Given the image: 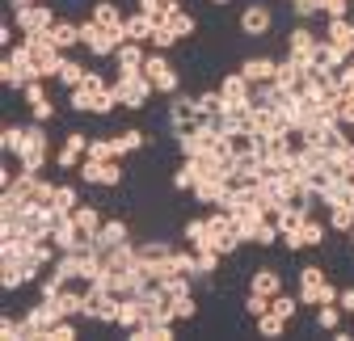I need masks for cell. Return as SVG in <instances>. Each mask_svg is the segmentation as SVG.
I'll return each instance as SVG.
<instances>
[{
    "mask_svg": "<svg viewBox=\"0 0 354 341\" xmlns=\"http://www.w3.org/2000/svg\"><path fill=\"white\" fill-rule=\"evenodd\" d=\"M165 21H169V26H173V34H177V38H190V34H194V30H198V21H194V17H190V13H186V9H173V13H169V17H165Z\"/></svg>",
    "mask_w": 354,
    "mask_h": 341,
    "instance_id": "836d02e7",
    "label": "cell"
},
{
    "mask_svg": "<svg viewBox=\"0 0 354 341\" xmlns=\"http://www.w3.org/2000/svg\"><path fill=\"white\" fill-rule=\"evenodd\" d=\"M88 160H118L114 139H88Z\"/></svg>",
    "mask_w": 354,
    "mask_h": 341,
    "instance_id": "b9f144b4",
    "label": "cell"
},
{
    "mask_svg": "<svg viewBox=\"0 0 354 341\" xmlns=\"http://www.w3.org/2000/svg\"><path fill=\"white\" fill-rule=\"evenodd\" d=\"M211 5H232V0H211Z\"/></svg>",
    "mask_w": 354,
    "mask_h": 341,
    "instance_id": "11a10c76",
    "label": "cell"
},
{
    "mask_svg": "<svg viewBox=\"0 0 354 341\" xmlns=\"http://www.w3.org/2000/svg\"><path fill=\"white\" fill-rule=\"evenodd\" d=\"M337 122L342 126H354V89L337 97Z\"/></svg>",
    "mask_w": 354,
    "mask_h": 341,
    "instance_id": "bcb514c9",
    "label": "cell"
},
{
    "mask_svg": "<svg viewBox=\"0 0 354 341\" xmlns=\"http://www.w3.org/2000/svg\"><path fill=\"white\" fill-rule=\"evenodd\" d=\"M118 304H122V295H114L106 282H84V320L114 324L118 320Z\"/></svg>",
    "mask_w": 354,
    "mask_h": 341,
    "instance_id": "277c9868",
    "label": "cell"
},
{
    "mask_svg": "<svg viewBox=\"0 0 354 341\" xmlns=\"http://www.w3.org/2000/svg\"><path fill=\"white\" fill-rule=\"evenodd\" d=\"M346 236H350V244H354V228H350V232H346Z\"/></svg>",
    "mask_w": 354,
    "mask_h": 341,
    "instance_id": "6f0895ef",
    "label": "cell"
},
{
    "mask_svg": "<svg viewBox=\"0 0 354 341\" xmlns=\"http://www.w3.org/2000/svg\"><path fill=\"white\" fill-rule=\"evenodd\" d=\"M21 144H26V122H9L5 131H0V148H5L9 156H17Z\"/></svg>",
    "mask_w": 354,
    "mask_h": 341,
    "instance_id": "f1b7e54d",
    "label": "cell"
},
{
    "mask_svg": "<svg viewBox=\"0 0 354 341\" xmlns=\"http://www.w3.org/2000/svg\"><path fill=\"white\" fill-rule=\"evenodd\" d=\"M190 194L203 206H219V202H224V194H228V177H198Z\"/></svg>",
    "mask_w": 354,
    "mask_h": 341,
    "instance_id": "e0dca14e",
    "label": "cell"
},
{
    "mask_svg": "<svg viewBox=\"0 0 354 341\" xmlns=\"http://www.w3.org/2000/svg\"><path fill=\"white\" fill-rule=\"evenodd\" d=\"M165 5H173V9H177V5H182V0H165Z\"/></svg>",
    "mask_w": 354,
    "mask_h": 341,
    "instance_id": "9f6ffc18",
    "label": "cell"
},
{
    "mask_svg": "<svg viewBox=\"0 0 354 341\" xmlns=\"http://www.w3.org/2000/svg\"><path fill=\"white\" fill-rule=\"evenodd\" d=\"M9 5H13V9H26V5H34V0H9Z\"/></svg>",
    "mask_w": 354,
    "mask_h": 341,
    "instance_id": "f5cc1de1",
    "label": "cell"
},
{
    "mask_svg": "<svg viewBox=\"0 0 354 341\" xmlns=\"http://www.w3.org/2000/svg\"><path fill=\"white\" fill-rule=\"evenodd\" d=\"M177 9H182V5H177ZM140 13H148L152 21H165L173 13V5H165V0H140Z\"/></svg>",
    "mask_w": 354,
    "mask_h": 341,
    "instance_id": "f6af8a7d",
    "label": "cell"
},
{
    "mask_svg": "<svg viewBox=\"0 0 354 341\" xmlns=\"http://www.w3.org/2000/svg\"><path fill=\"white\" fill-rule=\"evenodd\" d=\"M249 291H257V295H274L283 291V274L279 270H270V266H261V270H253V278H249Z\"/></svg>",
    "mask_w": 354,
    "mask_h": 341,
    "instance_id": "7402d4cb",
    "label": "cell"
},
{
    "mask_svg": "<svg viewBox=\"0 0 354 341\" xmlns=\"http://www.w3.org/2000/svg\"><path fill=\"white\" fill-rule=\"evenodd\" d=\"M182 236H186L190 249H207V244H215V240H211V224H207V215H203V220H190Z\"/></svg>",
    "mask_w": 354,
    "mask_h": 341,
    "instance_id": "83f0119b",
    "label": "cell"
},
{
    "mask_svg": "<svg viewBox=\"0 0 354 341\" xmlns=\"http://www.w3.org/2000/svg\"><path fill=\"white\" fill-rule=\"evenodd\" d=\"M291 5H295V0H291Z\"/></svg>",
    "mask_w": 354,
    "mask_h": 341,
    "instance_id": "680465c9",
    "label": "cell"
},
{
    "mask_svg": "<svg viewBox=\"0 0 354 341\" xmlns=\"http://www.w3.org/2000/svg\"><path fill=\"white\" fill-rule=\"evenodd\" d=\"M337 304H342V312H350V316H354V286H346V291L337 295Z\"/></svg>",
    "mask_w": 354,
    "mask_h": 341,
    "instance_id": "816d5d0a",
    "label": "cell"
},
{
    "mask_svg": "<svg viewBox=\"0 0 354 341\" xmlns=\"http://www.w3.org/2000/svg\"><path fill=\"white\" fill-rule=\"evenodd\" d=\"M337 295H342V291H337L333 282H325V286H321V300H317V308H321V304H337Z\"/></svg>",
    "mask_w": 354,
    "mask_h": 341,
    "instance_id": "f907efd6",
    "label": "cell"
},
{
    "mask_svg": "<svg viewBox=\"0 0 354 341\" xmlns=\"http://www.w3.org/2000/svg\"><path fill=\"white\" fill-rule=\"evenodd\" d=\"M136 249H140V266H148V270H156V274L169 266V257L177 253L169 240H140Z\"/></svg>",
    "mask_w": 354,
    "mask_h": 341,
    "instance_id": "4fadbf2b",
    "label": "cell"
},
{
    "mask_svg": "<svg viewBox=\"0 0 354 341\" xmlns=\"http://www.w3.org/2000/svg\"><path fill=\"white\" fill-rule=\"evenodd\" d=\"M299 232H304V244H308V249H321V244H325V232H329V224H321V220H313V215H308Z\"/></svg>",
    "mask_w": 354,
    "mask_h": 341,
    "instance_id": "d6a6232c",
    "label": "cell"
},
{
    "mask_svg": "<svg viewBox=\"0 0 354 341\" xmlns=\"http://www.w3.org/2000/svg\"><path fill=\"white\" fill-rule=\"evenodd\" d=\"M350 228H354V211L346 202L329 206V232H350Z\"/></svg>",
    "mask_w": 354,
    "mask_h": 341,
    "instance_id": "d590c367",
    "label": "cell"
},
{
    "mask_svg": "<svg viewBox=\"0 0 354 341\" xmlns=\"http://www.w3.org/2000/svg\"><path fill=\"white\" fill-rule=\"evenodd\" d=\"M127 240H131L127 220H106V224H102V232L93 236V244H97L102 253H110V249H118V244H127Z\"/></svg>",
    "mask_w": 354,
    "mask_h": 341,
    "instance_id": "ac0fdd59",
    "label": "cell"
},
{
    "mask_svg": "<svg viewBox=\"0 0 354 341\" xmlns=\"http://www.w3.org/2000/svg\"><path fill=\"white\" fill-rule=\"evenodd\" d=\"M51 206L59 211V215H72V211L80 206V190H76L72 182H59V186H55V198H51Z\"/></svg>",
    "mask_w": 354,
    "mask_h": 341,
    "instance_id": "4316f807",
    "label": "cell"
},
{
    "mask_svg": "<svg viewBox=\"0 0 354 341\" xmlns=\"http://www.w3.org/2000/svg\"><path fill=\"white\" fill-rule=\"evenodd\" d=\"M144 76L156 84V93H165V97H173V93H177V84H182V76H177L169 51H152L148 64H144Z\"/></svg>",
    "mask_w": 354,
    "mask_h": 341,
    "instance_id": "8992f818",
    "label": "cell"
},
{
    "mask_svg": "<svg viewBox=\"0 0 354 341\" xmlns=\"http://www.w3.org/2000/svg\"><path fill=\"white\" fill-rule=\"evenodd\" d=\"M317 47H321V34H313V26H308V21H299V26L287 34V55H291L295 64H304V68H313Z\"/></svg>",
    "mask_w": 354,
    "mask_h": 341,
    "instance_id": "ba28073f",
    "label": "cell"
},
{
    "mask_svg": "<svg viewBox=\"0 0 354 341\" xmlns=\"http://www.w3.org/2000/svg\"><path fill=\"white\" fill-rule=\"evenodd\" d=\"M0 337H5V341H26V324L5 316V320H0Z\"/></svg>",
    "mask_w": 354,
    "mask_h": 341,
    "instance_id": "7dc6e473",
    "label": "cell"
},
{
    "mask_svg": "<svg viewBox=\"0 0 354 341\" xmlns=\"http://www.w3.org/2000/svg\"><path fill=\"white\" fill-rule=\"evenodd\" d=\"M72 220L80 224V232H84L88 240H93V236L102 232V224H106V215H102V211H97V206H88V202H80V206L72 211Z\"/></svg>",
    "mask_w": 354,
    "mask_h": 341,
    "instance_id": "cb8c5ba5",
    "label": "cell"
},
{
    "mask_svg": "<svg viewBox=\"0 0 354 341\" xmlns=\"http://www.w3.org/2000/svg\"><path fill=\"white\" fill-rule=\"evenodd\" d=\"M47 38L55 42L64 55H72V51L80 47V21H55V26L47 30Z\"/></svg>",
    "mask_w": 354,
    "mask_h": 341,
    "instance_id": "d6986e66",
    "label": "cell"
},
{
    "mask_svg": "<svg viewBox=\"0 0 354 341\" xmlns=\"http://www.w3.org/2000/svg\"><path fill=\"white\" fill-rule=\"evenodd\" d=\"M287 324H291V320H283L279 312L257 316V333H261V337H283V333H287Z\"/></svg>",
    "mask_w": 354,
    "mask_h": 341,
    "instance_id": "e575fe53",
    "label": "cell"
},
{
    "mask_svg": "<svg viewBox=\"0 0 354 341\" xmlns=\"http://www.w3.org/2000/svg\"><path fill=\"white\" fill-rule=\"evenodd\" d=\"M148 139H144V131H122V135H114V148H118V160L122 156H131V152H140Z\"/></svg>",
    "mask_w": 354,
    "mask_h": 341,
    "instance_id": "8d00e7d4",
    "label": "cell"
},
{
    "mask_svg": "<svg viewBox=\"0 0 354 341\" xmlns=\"http://www.w3.org/2000/svg\"><path fill=\"white\" fill-rule=\"evenodd\" d=\"M0 80H5V89H13V93H21L30 80H38V72H34V55H30V47H26V38L9 47L5 64H0Z\"/></svg>",
    "mask_w": 354,
    "mask_h": 341,
    "instance_id": "6da1fadb",
    "label": "cell"
},
{
    "mask_svg": "<svg viewBox=\"0 0 354 341\" xmlns=\"http://www.w3.org/2000/svg\"><path fill=\"white\" fill-rule=\"evenodd\" d=\"M88 17H93L97 26H122L127 17L118 13V5H114V0H97V5H93V13H88Z\"/></svg>",
    "mask_w": 354,
    "mask_h": 341,
    "instance_id": "4dcf8cb0",
    "label": "cell"
},
{
    "mask_svg": "<svg viewBox=\"0 0 354 341\" xmlns=\"http://www.w3.org/2000/svg\"><path fill=\"white\" fill-rule=\"evenodd\" d=\"M21 38H26V47H30V55H34V72H38V80H59V68H64L68 55L55 47L47 34H21Z\"/></svg>",
    "mask_w": 354,
    "mask_h": 341,
    "instance_id": "3957f363",
    "label": "cell"
},
{
    "mask_svg": "<svg viewBox=\"0 0 354 341\" xmlns=\"http://www.w3.org/2000/svg\"><path fill=\"white\" fill-rule=\"evenodd\" d=\"M173 42H182V38L173 34V26H169V21H160V26H156V34H152V42H148V47H152V51H173Z\"/></svg>",
    "mask_w": 354,
    "mask_h": 341,
    "instance_id": "f35d334b",
    "label": "cell"
},
{
    "mask_svg": "<svg viewBox=\"0 0 354 341\" xmlns=\"http://www.w3.org/2000/svg\"><path fill=\"white\" fill-rule=\"evenodd\" d=\"M144 64H148V51H144V42H122V47L114 51V68H118V76H131V72H144Z\"/></svg>",
    "mask_w": 354,
    "mask_h": 341,
    "instance_id": "7c38bea8",
    "label": "cell"
},
{
    "mask_svg": "<svg viewBox=\"0 0 354 341\" xmlns=\"http://www.w3.org/2000/svg\"><path fill=\"white\" fill-rule=\"evenodd\" d=\"M84 76H88V68H84V64H76V59L68 55V59H64V68H59V84H64V89H76Z\"/></svg>",
    "mask_w": 354,
    "mask_h": 341,
    "instance_id": "1f68e13d",
    "label": "cell"
},
{
    "mask_svg": "<svg viewBox=\"0 0 354 341\" xmlns=\"http://www.w3.org/2000/svg\"><path fill=\"white\" fill-rule=\"evenodd\" d=\"M156 26H160V21H152V17H148V13H140V9H136V13H131L127 21H122V30H127V38H131V42H144V47H148V42H152V34H156Z\"/></svg>",
    "mask_w": 354,
    "mask_h": 341,
    "instance_id": "ffe728a7",
    "label": "cell"
},
{
    "mask_svg": "<svg viewBox=\"0 0 354 341\" xmlns=\"http://www.w3.org/2000/svg\"><path fill=\"white\" fill-rule=\"evenodd\" d=\"M84 156H88V135L68 131V135H64V148L55 152V164L64 168V173H76V168L84 164Z\"/></svg>",
    "mask_w": 354,
    "mask_h": 341,
    "instance_id": "30bf717a",
    "label": "cell"
},
{
    "mask_svg": "<svg viewBox=\"0 0 354 341\" xmlns=\"http://www.w3.org/2000/svg\"><path fill=\"white\" fill-rule=\"evenodd\" d=\"M270 312H279L283 320H291V316L299 312V295H283V291H279L274 300H270Z\"/></svg>",
    "mask_w": 354,
    "mask_h": 341,
    "instance_id": "ab89813d",
    "label": "cell"
},
{
    "mask_svg": "<svg viewBox=\"0 0 354 341\" xmlns=\"http://www.w3.org/2000/svg\"><path fill=\"white\" fill-rule=\"evenodd\" d=\"M219 93H224L228 106H253V84H249L241 72H232V76L219 80Z\"/></svg>",
    "mask_w": 354,
    "mask_h": 341,
    "instance_id": "9a60e30c",
    "label": "cell"
},
{
    "mask_svg": "<svg viewBox=\"0 0 354 341\" xmlns=\"http://www.w3.org/2000/svg\"><path fill=\"white\" fill-rule=\"evenodd\" d=\"M76 177L84 186H118L122 182V164L118 160H88L84 156V164L76 168Z\"/></svg>",
    "mask_w": 354,
    "mask_h": 341,
    "instance_id": "9c48e42d",
    "label": "cell"
},
{
    "mask_svg": "<svg viewBox=\"0 0 354 341\" xmlns=\"http://www.w3.org/2000/svg\"><path fill=\"white\" fill-rule=\"evenodd\" d=\"M325 282H329V278H325V270H321V266H304V270H299V304L317 308L321 286H325Z\"/></svg>",
    "mask_w": 354,
    "mask_h": 341,
    "instance_id": "5bb4252c",
    "label": "cell"
},
{
    "mask_svg": "<svg viewBox=\"0 0 354 341\" xmlns=\"http://www.w3.org/2000/svg\"><path fill=\"white\" fill-rule=\"evenodd\" d=\"M59 17H55V9L51 5H26V9H13V26L21 30V34H47L51 26H55Z\"/></svg>",
    "mask_w": 354,
    "mask_h": 341,
    "instance_id": "52a82bcc",
    "label": "cell"
},
{
    "mask_svg": "<svg viewBox=\"0 0 354 341\" xmlns=\"http://www.w3.org/2000/svg\"><path fill=\"white\" fill-rule=\"evenodd\" d=\"M30 118H34V122H42V126H47V122H51V118H55V106H51V101H47V97H42V101H38V106H30Z\"/></svg>",
    "mask_w": 354,
    "mask_h": 341,
    "instance_id": "681fc988",
    "label": "cell"
},
{
    "mask_svg": "<svg viewBox=\"0 0 354 341\" xmlns=\"http://www.w3.org/2000/svg\"><path fill=\"white\" fill-rule=\"evenodd\" d=\"M21 97H26V106H38L42 97H47V84H42V80H30L26 89H21Z\"/></svg>",
    "mask_w": 354,
    "mask_h": 341,
    "instance_id": "c3c4849f",
    "label": "cell"
},
{
    "mask_svg": "<svg viewBox=\"0 0 354 341\" xmlns=\"http://www.w3.org/2000/svg\"><path fill=\"white\" fill-rule=\"evenodd\" d=\"M194 182H198V168H194V160H182V164L173 168V190L190 194V190H194Z\"/></svg>",
    "mask_w": 354,
    "mask_h": 341,
    "instance_id": "f546056e",
    "label": "cell"
},
{
    "mask_svg": "<svg viewBox=\"0 0 354 341\" xmlns=\"http://www.w3.org/2000/svg\"><path fill=\"white\" fill-rule=\"evenodd\" d=\"M131 341H169L173 337V320H144L127 333Z\"/></svg>",
    "mask_w": 354,
    "mask_h": 341,
    "instance_id": "44dd1931",
    "label": "cell"
},
{
    "mask_svg": "<svg viewBox=\"0 0 354 341\" xmlns=\"http://www.w3.org/2000/svg\"><path fill=\"white\" fill-rule=\"evenodd\" d=\"M38 270L42 266H5V270H0V286H5V291H21L26 282L38 278Z\"/></svg>",
    "mask_w": 354,
    "mask_h": 341,
    "instance_id": "603a6c76",
    "label": "cell"
},
{
    "mask_svg": "<svg viewBox=\"0 0 354 341\" xmlns=\"http://www.w3.org/2000/svg\"><path fill=\"white\" fill-rule=\"evenodd\" d=\"M270 312V295H257V291H249V300H245V316H266Z\"/></svg>",
    "mask_w": 354,
    "mask_h": 341,
    "instance_id": "ee69618b",
    "label": "cell"
},
{
    "mask_svg": "<svg viewBox=\"0 0 354 341\" xmlns=\"http://www.w3.org/2000/svg\"><path fill=\"white\" fill-rule=\"evenodd\" d=\"M317 324L329 329V333L342 329V304H321V308H317Z\"/></svg>",
    "mask_w": 354,
    "mask_h": 341,
    "instance_id": "60d3db41",
    "label": "cell"
},
{
    "mask_svg": "<svg viewBox=\"0 0 354 341\" xmlns=\"http://www.w3.org/2000/svg\"><path fill=\"white\" fill-rule=\"evenodd\" d=\"M51 164V139L42 131V122H26V144L17 152V168L26 173H42V168Z\"/></svg>",
    "mask_w": 354,
    "mask_h": 341,
    "instance_id": "7a4b0ae2",
    "label": "cell"
},
{
    "mask_svg": "<svg viewBox=\"0 0 354 341\" xmlns=\"http://www.w3.org/2000/svg\"><path fill=\"white\" fill-rule=\"evenodd\" d=\"M114 324H118V329H127V333L136 329V324H144V304L136 300V295H127V300L118 304V320H114Z\"/></svg>",
    "mask_w": 354,
    "mask_h": 341,
    "instance_id": "484cf974",
    "label": "cell"
},
{
    "mask_svg": "<svg viewBox=\"0 0 354 341\" xmlns=\"http://www.w3.org/2000/svg\"><path fill=\"white\" fill-rule=\"evenodd\" d=\"M333 173H337V177H342V182L354 190V144H350V148H346V152L333 160Z\"/></svg>",
    "mask_w": 354,
    "mask_h": 341,
    "instance_id": "74e56055",
    "label": "cell"
},
{
    "mask_svg": "<svg viewBox=\"0 0 354 341\" xmlns=\"http://www.w3.org/2000/svg\"><path fill=\"white\" fill-rule=\"evenodd\" d=\"M173 316H177V320H194V316H198L194 295H177V300H173Z\"/></svg>",
    "mask_w": 354,
    "mask_h": 341,
    "instance_id": "7bdbcfd3",
    "label": "cell"
},
{
    "mask_svg": "<svg viewBox=\"0 0 354 341\" xmlns=\"http://www.w3.org/2000/svg\"><path fill=\"white\" fill-rule=\"evenodd\" d=\"M274 30V13H270V5H245L241 9V34H249V38H266Z\"/></svg>",
    "mask_w": 354,
    "mask_h": 341,
    "instance_id": "8fae6325",
    "label": "cell"
},
{
    "mask_svg": "<svg viewBox=\"0 0 354 341\" xmlns=\"http://www.w3.org/2000/svg\"><path fill=\"white\" fill-rule=\"evenodd\" d=\"M350 144H354V139L346 135V126H342V122H329L325 131H321V148H325L329 156H342V152H346Z\"/></svg>",
    "mask_w": 354,
    "mask_h": 341,
    "instance_id": "d4e9b609",
    "label": "cell"
},
{
    "mask_svg": "<svg viewBox=\"0 0 354 341\" xmlns=\"http://www.w3.org/2000/svg\"><path fill=\"white\" fill-rule=\"evenodd\" d=\"M346 206H350V211H354V190H346Z\"/></svg>",
    "mask_w": 354,
    "mask_h": 341,
    "instance_id": "db71d44e",
    "label": "cell"
},
{
    "mask_svg": "<svg viewBox=\"0 0 354 341\" xmlns=\"http://www.w3.org/2000/svg\"><path fill=\"white\" fill-rule=\"evenodd\" d=\"M274 72H279V59H270V55H253V59L241 64V76H245L249 84H270Z\"/></svg>",
    "mask_w": 354,
    "mask_h": 341,
    "instance_id": "2e32d148",
    "label": "cell"
},
{
    "mask_svg": "<svg viewBox=\"0 0 354 341\" xmlns=\"http://www.w3.org/2000/svg\"><path fill=\"white\" fill-rule=\"evenodd\" d=\"M114 93L122 110H144L148 97H156V84L144 72H131V76H114Z\"/></svg>",
    "mask_w": 354,
    "mask_h": 341,
    "instance_id": "5b68a950",
    "label": "cell"
}]
</instances>
